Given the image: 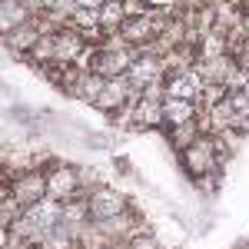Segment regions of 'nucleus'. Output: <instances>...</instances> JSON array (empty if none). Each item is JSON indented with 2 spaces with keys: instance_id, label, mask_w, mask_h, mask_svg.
I'll use <instances>...</instances> for the list:
<instances>
[{
  "instance_id": "6",
  "label": "nucleus",
  "mask_w": 249,
  "mask_h": 249,
  "mask_svg": "<svg viewBox=\"0 0 249 249\" xmlns=\"http://www.w3.org/2000/svg\"><path fill=\"white\" fill-rule=\"evenodd\" d=\"M163 90H166V96H173V100L199 103L206 83H203L199 73H196V67H190V70H179V73H166V77H163Z\"/></svg>"
},
{
  "instance_id": "20",
  "label": "nucleus",
  "mask_w": 249,
  "mask_h": 249,
  "mask_svg": "<svg viewBox=\"0 0 249 249\" xmlns=\"http://www.w3.org/2000/svg\"><path fill=\"white\" fill-rule=\"evenodd\" d=\"M243 249H249V243H246V246H243Z\"/></svg>"
},
{
  "instance_id": "19",
  "label": "nucleus",
  "mask_w": 249,
  "mask_h": 249,
  "mask_svg": "<svg viewBox=\"0 0 249 249\" xmlns=\"http://www.w3.org/2000/svg\"><path fill=\"white\" fill-rule=\"evenodd\" d=\"M0 186H3V176H0Z\"/></svg>"
},
{
  "instance_id": "1",
  "label": "nucleus",
  "mask_w": 249,
  "mask_h": 249,
  "mask_svg": "<svg viewBox=\"0 0 249 249\" xmlns=\"http://www.w3.org/2000/svg\"><path fill=\"white\" fill-rule=\"evenodd\" d=\"M179 160H183V166L190 170V176L206 179V176H216V173H219L223 146H219V140H216L213 133H203L193 146H186V150L179 153Z\"/></svg>"
},
{
  "instance_id": "3",
  "label": "nucleus",
  "mask_w": 249,
  "mask_h": 249,
  "mask_svg": "<svg viewBox=\"0 0 249 249\" xmlns=\"http://www.w3.org/2000/svg\"><path fill=\"white\" fill-rule=\"evenodd\" d=\"M10 196L17 199L23 210H27V206H37L40 199H47V173L40 170V166L14 173V179H10Z\"/></svg>"
},
{
  "instance_id": "17",
  "label": "nucleus",
  "mask_w": 249,
  "mask_h": 249,
  "mask_svg": "<svg viewBox=\"0 0 249 249\" xmlns=\"http://www.w3.org/2000/svg\"><path fill=\"white\" fill-rule=\"evenodd\" d=\"M239 30L249 37V14H243V20H239Z\"/></svg>"
},
{
  "instance_id": "10",
  "label": "nucleus",
  "mask_w": 249,
  "mask_h": 249,
  "mask_svg": "<svg viewBox=\"0 0 249 249\" xmlns=\"http://www.w3.org/2000/svg\"><path fill=\"white\" fill-rule=\"evenodd\" d=\"M40 34H43V23H40V17H30L27 23H20L17 30H10L7 37H3V43H7V50H14V53H30L34 50V43L40 40Z\"/></svg>"
},
{
  "instance_id": "12",
  "label": "nucleus",
  "mask_w": 249,
  "mask_h": 249,
  "mask_svg": "<svg viewBox=\"0 0 249 249\" xmlns=\"http://www.w3.org/2000/svg\"><path fill=\"white\" fill-rule=\"evenodd\" d=\"M30 17L34 14L27 10L23 0H0V37H7L10 30H17L20 23H27Z\"/></svg>"
},
{
  "instance_id": "16",
  "label": "nucleus",
  "mask_w": 249,
  "mask_h": 249,
  "mask_svg": "<svg viewBox=\"0 0 249 249\" xmlns=\"http://www.w3.org/2000/svg\"><path fill=\"white\" fill-rule=\"evenodd\" d=\"M73 3H77V7H87V10H100L107 0H73Z\"/></svg>"
},
{
  "instance_id": "8",
  "label": "nucleus",
  "mask_w": 249,
  "mask_h": 249,
  "mask_svg": "<svg viewBox=\"0 0 249 249\" xmlns=\"http://www.w3.org/2000/svg\"><path fill=\"white\" fill-rule=\"evenodd\" d=\"M87 50V40L80 30L73 27H57L53 30V63L67 67V63H77V57Z\"/></svg>"
},
{
  "instance_id": "2",
  "label": "nucleus",
  "mask_w": 249,
  "mask_h": 249,
  "mask_svg": "<svg viewBox=\"0 0 249 249\" xmlns=\"http://www.w3.org/2000/svg\"><path fill=\"white\" fill-rule=\"evenodd\" d=\"M47 173V199H57V203H70L83 196V179H80V166L70 163H50ZM87 199V196H83Z\"/></svg>"
},
{
  "instance_id": "14",
  "label": "nucleus",
  "mask_w": 249,
  "mask_h": 249,
  "mask_svg": "<svg viewBox=\"0 0 249 249\" xmlns=\"http://www.w3.org/2000/svg\"><path fill=\"white\" fill-rule=\"evenodd\" d=\"M126 3H120V0H107L103 7H100V30L103 34H120V27L126 23Z\"/></svg>"
},
{
  "instance_id": "5",
  "label": "nucleus",
  "mask_w": 249,
  "mask_h": 249,
  "mask_svg": "<svg viewBox=\"0 0 249 249\" xmlns=\"http://www.w3.org/2000/svg\"><path fill=\"white\" fill-rule=\"evenodd\" d=\"M136 100V90L126 83V77H113L107 80V87H103V93L96 96V110L100 113H110V116H126L130 110V103Z\"/></svg>"
},
{
  "instance_id": "18",
  "label": "nucleus",
  "mask_w": 249,
  "mask_h": 249,
  "mask_svg": "<svg viewBox=\"0 0 249 249\" xmlns=\"http://www.w3.org/2000/svg\"><path fill=\"white\" fill-rule=\"evenodd\" d=\"M120 3H130V0H120Z\"/></svg>"
},
{
  "instance_id": "7",
  "label": "nucleus",
  "mask_w": 249,
  "mask_h": 249,
  "mask_svg": "<svg viewBox=\"0 0 249 249\" xmlns=\"http://www.w3.org/2000/svg\"><path fill=\"white\" fill-rule=\"evenodd\" d=\"M163 60L156 57H143V53H136V60L130 63V70H126V83L133 87L136 93H143L146 87H153V83H163Z\"/></svg>"
},
{
  "instance_id": "15",
  "label": "nucleus",
  "mask_w": 249,
  "mask_h": 249,
  "mask_svg": "<svg viewBox=\"0 0 249 249\" xmlns=\"http://www.w3.org/2000/svg\"><path fill=\"white\" fill-rule=\"evenodd\" d=\"M170 130V143L176 153H183L186 146H193L199 136H203V126H199V120H190V123H179V126H166Z\"/></svg>"
},
{
  "instance_id": "4",
  "label": "nucleus",
  "mask_w": 249,
  "mask_h": 249,
  "mask_svg": "<svg viewBox=\"0 0 249 249\" xmlns=\"http://www.w3.org/2000/svg\"><path fill=\"white\" fill-rule=\"evenodd\" d=\"M87 210H90V219H113L123 210H130V196L103 183V186L87 193Z\"/></svg>"
},
{
  "instance_id": "9",
  "label": "nucleus",
  "mask_w": 249,
  "mask_h": 249,
  "mask_svg": "<svg viewBox=\"0 0 249 249\" xmlns=\"http://www.w3.org/2000/svg\"><path fill=\"white\" fill-rule=\"evenodd\" d=\"M156 23H153V14H150V7H146V14H133V17H126V23L120 27V37L126 40L133 50L140 47H146V43H153L156 40Z\"/></svg>"
},
{
  "instance_id": "13",
  "label": "nucleus",
  "mask_w": 249,
  "mask_h": 249,
  "mask_svg": "<svg viewBox=\"0 0 249 249\" xmlns=\"http://www.w3.org/2000/svg\"><path fill=\"white\" fill-rule=\"evenodd\" d=\"M103 87H107V80L100 77V73H93V70H83V73H80V80L73 83V90H70L67 96H77V100H83V103H90V107H93L96 96L103 93Z\"/></svg>"
},
{
  "instance_id": "11",
  "label": "nucleus",
  "mask_w": 249,
  "mask_h": 249,
  "mask_svg": "<svg viewBox=\"0 0 249 249\" xmlns=\"http://www.w3.org/2000/svg\"><path fill=\"white\" fill-rule=\"evenodd\" d=\"M190 120H199V103L173 100V96L163 100V126H179V123H190Z\"/></svg>"
}]
</instances>
